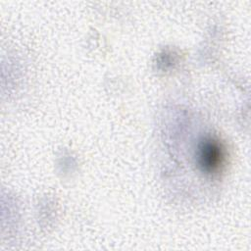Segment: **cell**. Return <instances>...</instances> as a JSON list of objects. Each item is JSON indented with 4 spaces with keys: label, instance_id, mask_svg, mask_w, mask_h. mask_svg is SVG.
<instances>
[{
    "label": "cell",
    "instance_id": "cell-1",
    "mask_svg": "<svg viewBox=\"0 0 251 251\" xmlns=\"http://www.w3.org/2000/svg\"><path fill=\"white\" fill-rule=\"evenodd\" d=\"M198 164L202 171L214 173L219 170L224 160V149L219 141L213 138H205L198 145Z\"/></svg>",
    "mask_w": 251,
    "mask_h": 251
}]
</instances>
